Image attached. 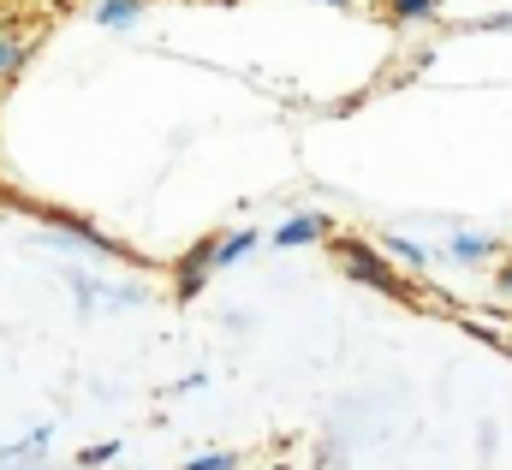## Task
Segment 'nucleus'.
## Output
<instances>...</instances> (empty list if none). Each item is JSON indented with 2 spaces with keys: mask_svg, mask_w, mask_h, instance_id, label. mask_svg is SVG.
Listing matches in <instances>:
<instances>
[{
  "mask_svg": "<svg viewBox=\"0 0 512 470\" xmlns=\"http://www.w3.org/2000/svg\"><path fill=\"white\" fill-rule=\"evenodd\" d=\"M334 262H340L346 280H358V286H370V292H382V298H405V280L393 274L387 250H376V244H364V238H334Z\"/></svg>",
  "mask_w": 512,
  "mask_h": 470,
  "instance_id": "obj_1",
  "label": "nucleus"
},
{
  "mask_svg": "<svg viewBox=\"0 0 512 470\" xmlns=\"http://www.w3.org/2000/svg\"><path fill=\"white\" fill-rule=\"evenodd\" d=\"M42 221H48V227H60L66 238H78V244H84L90 256H120V244H114V238H102L96 227H90V221H78V215H60V209H42Z\"/></svg>",
  "mask_w": 512,
  "mask_h": 470,
  "instance_id": "obj_2",
  "label": "nucleus"
},
{
  "mask_svg": "<svg viewBox=\"0 0 512 470\" xmlns=\"http://www.w3.org/2000/svg\"><path fill=\"white\" fill-rule=\"evenodd\" d=\"M209 274H215V238L191 244V256L179 262V280H173V286H179V298H197V286H203Z\"/></svg>",
  "mask_w": 512,
  "mask_h": 470,
  "instance_id": "obj_3",
  "label": "nucleus"
},
{
  "mask_svg": "<svg viewBox=\"0 0 512 470\" xmlns=\"http://www.w3.org/2000/svg\"><path fill=\"white\" fill-rule=\"evenodd\" d=\"M316 238H328L322 215H292V221L274 227V250H298V244H316Z\"/></svg>",
  "mask_w": 512,
  "mask_h": 470,
  "instance_id": "obj_4",
  "label": "nucleus"
},
{
  "mask_svg": "<svg viewBox=\"0 0 512 470\" xmlns=\"http://www.w3.org/2000/svg\"><path fill=\"white\" fill-rule=\"evenodd\" d=\"M489 250H495V238H489V233H459L453 244H447V262L477 268V262H489Z\"/></svg>",
  "mask_w": 512,
  "mask_h": 470,
  "instance_id": "obj_5",
  "label": "nucleus"
},
{
  "mask_svg": "<svg viewBox=\"0 0 512 470\" xmlns=\"http://www.w3.org/2000/svg\"><path fill=\"white\" fill-rule=\"evenodd\" d=\"M143 12V0H96V24L102 30H131Z\"/></svg>",
  "mask_w": 512,
  "mask_h": 470,
  "instance_id": "obj_6",
  "label": "nucleus"
},
{
  "mask_svg": "<svg viewBox=\"0 0 512 470\" xmlns=\"http://www.w3.org/2000/svg\"><path fill=\"white\" fill-rule=\"evenodd\" d=\"M36 36H0V78H18V66L30 60Z\"/></svg>",
  "mask_w": 512,
  "mask_h": 470,
  "instance_id": "obj_7",
  "label": "nucleus"
},
{
  "mask_svg": "<svg viewBox=\"0 0 512 470\" xmlns=\"http://www.w3.org/2000/svg\"><path fill=\"white\" fill-rule=\"evenodd\" d=\"M256 250V233H233V238H215V268H233Z\"/></svg>",
  "mask_w": 512,
  "mask_h": 470,
  "instance_id": "obj_8",
  "label": "nucleus"
},
{
  "mask_svg": "<svg viewBox=\"0 0 512 470\" xmlns=\"http://www.w3.org/2000/svg\"><path fill=\"white\" fill-rule=\"evenodd\" d=\"M387 262H405V268H417V274H423V268H429V250H423V244H417V238H387Z\"/></svg>",
  "mask_w": 512,
  "mask_h": 470,
  "instance_id": "obj_9",
  "label": "nucleus"
},
{
  "mask_svg": "<svg viewBox=\"0 0 512 470\" xmlns=\"http://www.w3.org/2000/svg\"><path fill=\"white\" fill-rule=\"evenodd\" d=\"M382 12L393 24H423V18H435V0H382Z\"/></svg>",
  "mask_w": 512,
  "mask_h": 470,
  "instance_id": "obj_10",
  "label": "nucleus"
},
{
  "mask_svg": "<svg viewBox=\"0 0 512 470\" xmlns=\"http://www.w3.org/2000/svg\"><path fill=\"white\" fill-rule=\"evenodd\" d=\"M233 465H239L233 453H203V459H191L185 470H233Z\"/></svg>",
  "mask_w": 512,
  "mask_h": 470,
  "instance_id": "obj_11",
  "label": "nucleus"
},
{
  "mask_svg": "<svg viewBox=\"0 0 512 470\" xmlns=\"http://www.w3.org/2000/svg\"><path fill=\"white\" fill-rule=\"evenodd\" d=\"M114 459H120V441H102V447L84 453V465H114Z\"/></svg>",
  "mask_w": 512,
  "mask_h": 470,
  "instance_id": "obj_12",
  "label": "nucleus"
},
{
  "mask_svg": "<svg viewBox=\"0 0 512 470\" xmlns=\"http://www.w3.org/2000/svg\"><path fill=\"white\" fill-rule=\"evenodd\" d=\"M501 292L512 298V256H507V268H501Z\"/></svg>",
  "mask_w": 512,
  "mask_h": 470,
  "instance_id": "obj_13",
  "label": "nucleus"
},
{
  "mask_svg": "<svg viewBox=\"0 0 512 470\" xmlns=\"http://www.w3.org/2000/svg\"><path fill=\"white\" fill-rule=\"evenodd\" d=\"M328 6H346V0H328Z\"/></svg>",
  "mask_w": 512,
  "mask_h": 470,
  "instance_id": "obj_14",
  "label": "nucleus"
}]
</instances>
